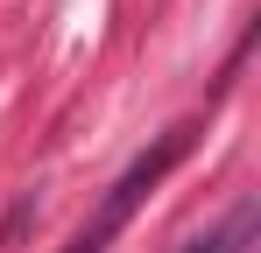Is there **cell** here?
Here are the masks:
<instances>
[{"label": "cell", "mask_w": 261, "mask_h": 253, "mask_svg": "<svg viewBox=\"0 0 261 253\" xmlns=\"http://www.w3.org/2000/svg\"><path fill=\"white\" fill-rule=\"evenodd\" d=\"M191 134H198V126H170V134H155V148H141V155L120 169V183L99 197V211H92L85 225H78L71 253H106V246H113V239H120V232L134 225V211L155 197V183H163V176H170V169L191 155Z\"/></svg>", "instance_id": "1"}, {"label": "cell", "mask_w": 261, "mask_h": 253, "mask_svg": "<svg viewBox=\"0 0 261 253\" xmlns=\"http://www.w3.org/2000/svg\"><path fill=\"white\" fill-rule=\"evenodd\" d=\"M240 239H247V218H233L226 232H212V239H191L184 253H240Z\"/></svg>", "instance_id": "2"}]
</instances>
